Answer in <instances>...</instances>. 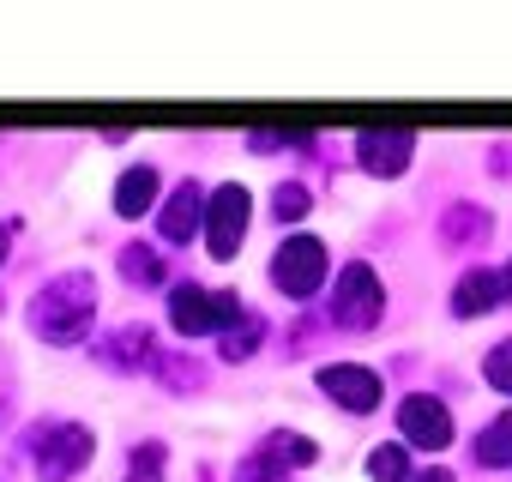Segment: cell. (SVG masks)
Instances as JSON below:
<instances>
[{"label":"cell","mask_w":512,"mask_h":482,"mask_svg":"<svg viewBox=\"0 0 512 482\" xmlns=\"http://www.w3.org/2000/svg\"><path fill=\"white\" fill-rule=\"evenodd\" d=\"M25 326H31V338L49 344V350H79V344L91 338V326H97V272H85V266L55 272V278L25 302Z\"/></svg>","instance_id":"cell-1"},{"label":"cell","mask_w":512,"mask_h":482,"mask_svg":"<svg viewBox=\"0 0 512 482\" xmlns=\"http://www.w3.org/2000/svg\"><path fill=\"white\" fill-rule=\"evenodd\" d=\"M25 452H31L37 482H79L97 458V428L79 416H43V422H31Z\"/></svg>","instance_id":"cell-2"},{"label":"cell","mask_w":512,"mask_h":482,"mask_svg":"<svg viewBox=\"0 0 512 482\" xmlns=\"http://www.w3.org/2000/svg\"><path fill=\"white\" fill-rule=\"evenodd\" d=\"M266 278H272V290H278L284 302L308 308V302L326 290V278H332V254H326V241H320V235H308V229L284 235V241H278V254H272V266H266Z\"/></svg>","instance_id":"cell-3"},{"label":"cell","mask_w":512,"mask_h":482,"mask_svg":"<svg viewBox=\"0 0 512 482\" xmlns=\"http://www.w3.org/2000/svg\"><path fill=\"white\" fill-rule=\"evenodd\" d=\"M326 320H332L338 332H374V326L386 320V284H380V272H374L368 260L338 266V290H332V302H326Z\"/></svg>","instance_id":"cell-4"},{"label":"cell","mask_w":512,"mask_h":482,"mask_svg":"<svg viewBox=\"0 0 512 482\" xmlns=\"http://www.w3.org/2000/svg\"><path fill=\"white\" fill-rule=\"evenodd\" d=\"M247 223H253V193L241 187V181H223V187H211V199H205V254L217 260V266H229L235 254H241V241H247Z\"/></svg>","instance_id":"cell-5"},{"label":"cell","mask_w":512,"mask_h":482,"mask_svg":"<svg viewBox=\"0 0 512 482\" xmlns=\"http://www.w3.org/2000/svg\"><path fill=\"white\" fill-rule=\"evenodd\" d=\"M235 314H241V296H229V290H211V284H193V278H181V284L169 290V326H175L181 338L229 332Z\"/></svg>","instance_id":"cell-6"},{"label":"cell","mask_w":512,"mask_h":482,"mask_svg":"<svg viewBox=\"0 0 512 482\" xmlns=\"http://www.w3.org/2000/svg\"><path fill=\"white\" fill-rule=\"evenodd\" d=\"M398 440L410 452H446L458 440V422H452V404L434 398V392H410L398 398Z\"/></svg>","instance_id":"cell-7"},{"label":"cell","mask_w":512,"mask_h":482,"mask_svg":"<svg viewBox=\"0 0 512 482\" xmlns=\"http://www.w3.org/2000/svg\"><path fill=\"white\" fill-rule=\"evenodd\" d=\"M205 199H211V187H199L193 175L163 193V205H157L163 248H193V235H205Z\"/></svg>","instance_id":"cell-8"},{"label":"cell","mask_w":512,"mask_h":482,"mask_svg":"<svg viewBox=\"0 0 512 482\" xmlns=\"http://www.w3.org/2000/svg\"><path fill=\"white\" fill-rule=\"evenodd\" d=\"M320 392H326L338 410H350V416H374L380 398H386V380H380L368 362H326V368H320Z\"/></svg>","instance_id":"cell-9"},{"label":"cell","mask_w":512,"mask_h":482,"mask_svg":"<svg viewBox=\"0 0 512 482\" xmlns=\"http://www.w3.org/2000/svg\"><path fill=\"white\" fill-rule=\"evenodd\" d=\"M109 374H145V368H157L163 356H157V332L151 326H139V320H127L121 332H109V338H97V350H91Z\"/></svg>","instance_id":"cell-10"},{"label":"cell","mask_w":512,"mask_h":482,"mask_svg":"<svg viewBox=\"0 0 512 482\" xmlns=\"http://www.w3.org/2000/svg\"><path fill=\"white\" fill-rule=\"evenodd\" d=\"M356 163H362L374 181H392V175H404V169L416 163V133H398V127L380 133V127H374V133L356 139Z\"/></svg>","instance_id":"cell-11"},{"label":"cell","mask_w":512,"mask_h":482,"mask_svg":"<svg viewBox=\"0 0 512 482\" xmlns=\"http://www.w3.org/2000/svg\"><path fill=\"white\" fill-rule=\"evenodd\" d=\"M115 217L121 223H139L145 211H157L163 205V175H157V163H127L121 175H115Z\"/></svg>","instance_id":"cell-12"},{"label":"cell","mask_w":512,"mask_h":482,"mask_svg":"<svg viewBox=\"0 0 512 482\" xmlns=\"http://www.w3.org/2000/svg\"><path fill=\"white\" fill-rule=\"evenodd\" d=\"M500 302H506L500 296V266H470L446 308H452V320H476V314H494Z\"/></svg>","instance_id":"cell-13"},{"label":"cell","mask_w":512,"mask_h":482,"mask_svg":"<svg viewBox=\"0 0 512 482\" xmlns=\"http://www.w3.org/2000/svg\"><path fill=\"white\" fill-rule=\"evenodd\" d=\"M488 229H494V217L476 199H458V205L440 211V241L446 248H476V241H488Z\"/></svg>","instance_id":"cell-14"},{"label":"cell","mask_w":512,"mask_h":482,"mask_svg":"<svg viewBox=\"0 0 512 482\" xmlns=\"http://www.w3.org/2000/svg\"><path fill=\"white\" fill-rule=\"evenodd\" d=\"M260 344H266V314H260V308H241V314L229 320L217 356H223V362H247V356H260Z\"/></svg>","instance_id":"cell-15"},{"label":"cell","mask_w":512,"mask_h":482,"mask_svg":"<svg viewBox=\"0 0 512 482\" xmlns=\"http://www.w3.org/2000/svg\"><path fill=\"white\" fill-rule=\"evenodd\" d=\"M470 458L482 470H512V410H500L476 440H470Z\"/></svg>","instance_id":"cell-16"},{"label":"cell","mask_w":512,"mask_h":482,"mask_svg":"<svg viewBox=\"0 0 512 482\" xmlns=\"http://www.w3.org/2000/svg\"><path fill=\"white\" fill-rule=\"evenodd\" d=\"M121 278L133 284V290H157L163 278H169V266H163V254L157 248H145V241H127V248H121Z\"/></svg>","instance_id":"cell-17"},{"label":"cell","mask_w":512,"mask_h":482,"mask_svg":"<svg viewBox=\"0 0 512 482\" xmlns=\"http://www.w3.org/2000/svg\"><path fill=\"white\" fill-rule=\"evenodd\" d=\"M260 446H266V452H272V458H284V464H290V470H308V464H314V458H320V446H314V440H308V434H296V428H272V434H266V440H260Z\"/></svg>","instance_id":"cell-18"},{"label":"cell","mask_w":512,"mask_h":482,"mask_svg":"<svg viewBox=\"0 0 512 482\" xmlns=\"http://www.w3.org/2000/svg\"><path fill=\"white\" fill-rule=\"evenodd\" d=\"M416 470H410V446L404 440H386V446H374L368 452V482H410Z\"/></svg>","instance_id":"cell-19"},{"label":"cell","mask_w":512,"mask_h":482,"mask_svg":"<svg viewBox=\"0 0 512 482\" xmlns=\"http://www.w3.org/2000/svg\"><path fill=\"white\" fill-rule=\"evenodd\" d=\"M308 211H314V193H308V181H278V187H272V217H278L284 229H290V223H302Z\"/></svg>","instance_id":"cell-20"},{"label":"cell","mask_w":512,"mask_h":482,"mask_svg":"<svg viewBox=\"0 0 512 482\" xmlns=\"http://www.w3.org/2000/svg\"><path fill=\"white\" fill-rule=\"evenodd\" d=\"M235 482H296V470L284 458H272L266 446H253L241 464H235Z\"/></svg>","instance_id":"cell-21"},{"label":"cell","mask_w":512,"mask_h":482,"mask_svg":"<svg viewBox=\"0 0 512 482\" xmlns=\"http://www.w3.org/2000/svg\"><path fill=\"white\" fill-rule=\"evenodd\" d=\"M163 464H169V446L163 440H145L127 452V476L121 482H163Z\"/></svg>","instance_id":"cell-22"},{"label":"cell","mask_w":512,"mask_h":482,"mask_svg":"<svg viewBox=\"0 0 512 482\" xmlns=\"http://www.w3.org/2000/svg\"><path fill=\"white\" fill-rule=\"evenodd\" d=\"M157 380H163L169 392H199L205 368H199L193 356H163V362H157Z\"/></svg>","instance_id":"cell-23"},{"label":"cell","mask_w":512,"mask_h":482,"mask_svg":"<svg viewBox=\"0 0 512 482\" xmlns=\"http://www.w3.org/2000/svg\"><path fill=\"white\" fill-rule=\"evenodd\" d=\"M482 380H488L494 392H506V398H512V332L482 356Z\"/></svg>","instance_id":"cell-24"},{"label":"cell","mask_w":512,"mask_h":482,"mask_svg":"<svg viewBox=\"0 0 512 482\" xmlns=\"http://www.w3.org/2000/svg\"><path fill=\"white\" fill-rule=\"evenodd\" d=\"M410 482H458V476H452V470H440V464H428V470H416Z\"/></svg>","instance_id":"cell-25"},{"label":"cell","mask_w":512,"mask_h":482,"mask_svg":"<svg viewBox=\"0 0 512 482\" xmlns=\"http://www.w3.org/2000/svg\"><path fill=\"white\" fill-rule=\"evenodd\" d=\"M500 296H506V302H512V260H506V266H500Z\"/></svg>","instance_id":"cell-26"}]
</instances>
